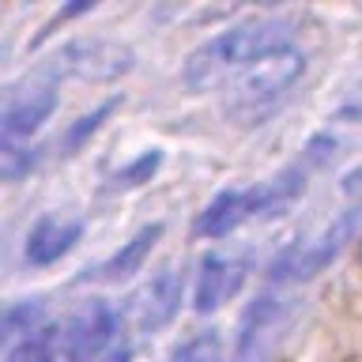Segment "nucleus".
<instances>
[{
  "instance_id": "1",
  "label": "nucleus",
  "mask_w": 362,
  "mask_h": 362,
  "mask_svg": "<svg viewBox=\"0 0 362 362\" xmlns=\"http://www.w3.org/2000/svg\"><path fill=\"white\" fill-rule=\"evenodd\" d=\"M291 23L287 19H245L238 27L215 34L204 45L189 53L185 68H181V83L189 90H211L223 79H234L238 72H245L253 61H260L272 49L291 45Z\"/></svg>"
},
{
  "instance_id": "2",
  "label": "nucleus",
  "mask_w": 362,
  "mask_h": 362,
  "mask_svg": "<svg viewBox=\"0 0 362 362\" xmlns=\"http://www.w3.org/2000/svg\"><path fill=\"white\" fill-rule=\"evenodd\" d=\"M305 72V53L294 45L264 53L253 61L245 72H238L226 90V117L234 124H260L283 98L291 95V87Z\"/></svg>"
},
{
  "instance_id": "3",
  "label": "nucleus",
  "mask_w": 362,
  "mask_h": 362,
  "mask_svg": "<svg viewBox=\"0 0 362 362\" xmlns=\"http://www.w3.org/2000/svg\"><path fill=\"white\" fill-rule=\"evenodd\" d=\"M132 344L124 317L110 302L90 298L57 328V362H129Z\"/></svg>"
},
{
  "instance_id": "4",
  "label": "nucleus",
  "mask_w": 362,
  "mask_h": 362,
  "mask_svg": "<svg viewBox=\"0 0 362 362\" xmlns=\"http://www.w3.org/2000/svg\"><path fill=\"white\" fill-rule=\"evenodd\" d=\"M57 110V79L38 68V72L16 79L0 90V136L16 144H27Z\"/></svg>"
},
{
  "instance_id": "5",
  "label": "nucleus",
  "mask_w": 362,
  "mask_h": 362,
  "mask_svg": "<svg viewBox=\"0 0 362 362\" xmlns=\"http://www.w3.org/2000/svg\"><path fill=\"white\" fill-rule=\"evenodd\" d=\"M132 49L113 38H76L53 53L49 64H42L53 79H83V83H110L132 72Z\"/></svg>"
},
{
  "instance_id": "6",
  "label": "nucleus",
  "mask_w": 362,
  "mask_h": 362,
  "mask_svg": "<svg viewBox=\"0 0 362 362\" xmlns=\"http://www.w3.org/2000/svg\"><path fill=\"white\" fill-rule=\"evenodd\" d=\"M358 226H362V208L344 211L317 238H305V242L283 249V253L272 260V279L294 283V279H310V276H317V272H325L339 253H344V245L358 234Z\"/></svg>"
},
{
  "instance_id": "7",
  "label": "nucleus",
  "mask_w": 362,
  "mask_h": 362,
  "mask_svg": "<svg viewBox=\"0 0 362 362\" xmlns=\"http://www.w3.org/2000/svg\"><path fill=\"white\" fill-rule=\"evenodd\" d=\"M181 310V272L174 264L158 268L129 302V317L140 332H158L177 317Z\"/></svg>"
},
{
  "instance_id": "8",
  "label": "nucleus",
  "mask_w": 362,
  "mask_h": 362,
  "mask_svg": "<svg viewBox=\"0 0 362 362\" xmlns=\"http://www.w3.org/2000/svg\"><path fill=\"white\" fill-rule=\"evenodd\" d=\"M249 260L230 257V253H208L200 260V276H197V291H192V305L200 313L219 310L223 302H230L245 283Z\"/></svg>"
},
{
  "instance_id": "9",
  "label": "nucleus",
  "mask_w": 362,
  "mask_h": 362,
  "mask_svg": "<svg viewBox=\"0 0 362 362\" xmlns=\"http://www.w3.org/2000/svg\"><path fill=\"white\" fill-rule=\"evenodd\" d=\"M83 238V219L76 215H42L27 234V260L30 264H57L76 249Z\"/></svg>"
},
{
  "instance_id": "10",
  "label": "nucleus",
  "mask_w": 362,
  "mask_h": 362,
  "mask_svg": "<svg viewBox=\"0 0 362 362\" xmlns=\"http://www.w3.org/2000/svg\"><path fill=\"white\" fill-rule=\"evenodd\" d=\"M257 215V189H226L197 215V234L223 238Z\"/></svg>"
},
{
  "instance_id": "11",
  "label": "nucleus",
  "mask_w": 362,
  "mask_h": 362,
  "mask_svg": "<svg viewBox=\"0 0 362 362\" xmlns=\"http://www.w3.org/2000/svg\"><path fill=\"white\" fill-rule=\"evenodd\" d=\"M279 325V302L276 298H257L249 302L242 317V332H238V358L242 362H264L272 351V332Z\"/></svg>"
},
{
  "instance_id": "12",
  "label": "nucleus",
  "mask_w": 362,
  "mask_h": 362,
  "mask_svg": "<svg viewBox=\"0 0 362 362\" xmlns=\"http://www.w3.org/2000/svg\"><path fill=\"white\" fill-rule=\"evenodd\" d=\"M158 234H163V226H158V223L155 226H144V230L136 234V238H129V242H124L117 253H113L106 264L95 272V276L98 279H124V276H132V272L147 260V253H151V245H155Z\"/></svg>"
},
{
  "instance_id": "13",
  "label": "nucleus",
  "mask_w": 362,
  "mask_h": 362,
  "mask_svg": "<svg viewBox=\"0 0 362 362\" xmlns=\"http://www.w3.org/2000/svg\"><path fill=\"white\" fill-rule=\"evenodd\" d=\"M8 362H57V328H38L11 347Z\"/></svg>"
},
{
  "instance_id": "14",
  "label": "nucleus",
  "mask_w": 362,
  "mask_h": 362,
  "mask_svg": "<svg viewBox=\"0 0 362 362\" xmlns=\"http://www.w3.org/2000/svg\"><path fill=\"white\" fill-rule=\"evenodd\" d=\"M38 305L34 302H23V305H11V310L0 313V344L8 339H27L30 332H38Z\"/></svg>"
},
{
  "instance_id": "15",
  "label": "nucleus",
  "mask_w": 362,
  "mask_h": 362,
  "mask_svg": "<svg viewBox=\"0 0 362 362\" xmlns=\"http://www.w3.org/2000/svg\"><path fill=\"white\" fill-rule=\"evenodd\" d=\"M30 163H34V151L27 144H16V140H4V136H0V185L23 177L30 170Z\"/></svg>"
},
{
  "instance_id": "16",
  "label": "nucleus",
  "mask_w": 362,
  "mask_h": 362,
  "mask_svg": "<svg viewBox=\"0 0 362 362\" xmlns=\"http://www.w3.org/2000/svg\"><path fill=\"white\" fill-rule=\"evenodd\" d=\"M158 163H163V155H158V151H144L132 166H124L121 174H117V185H144V181H151Z\"/></svg>"
},
{
  "instance_id": "17",
  "label": "nucleus",
  "mask_w": 362,
  "mask_h": 362,
  "mask_svg": "<svg viewBox=\"0 0 362 362\" xmlns=\"http://www.w3.org/2000/svg\"><path fill=\"white\" fill-rule=\"evenodd\" d=\"M215 355H219V344H215L211 332H204L197 339H189V344L174 355V362H215Z\"/></svg>"
},
{
  "instance_id": "18",
  "label": "nucleus",
  "mask_w": 362,
  "mask_h": 362,
  "mask_svg": "<svg viewBox=\"0 0 362 362\" xmlns=\"http://www.w3.org/2000/svg\"><path fill=\"white\" fill-rule=\"evenodd\" d=\"M339 189H344V197H347L351 204H355V208H362V166L347 170L344 181H339Z\"/></svg>"
},
{
  "instance_id": "19",
  "label": "nucleus",
  "mask_w": 362,
  "mask_h": 362,
  "mask_svg": "<svg viewBox=\"0 0 362 362\" xmlns=\"http://www.w3.org/2000/svg\"><path fill=\"white\" fill-rule=\"evenodd\" d=\"M106 113H110V106H102V110H95V113H90V117H79V124H76V129H72V136H68V140H72V144H79V140H83L87 132H95V129H98V121L106 117Z\"/></svg>"
}]
</instances>
